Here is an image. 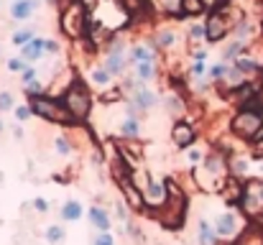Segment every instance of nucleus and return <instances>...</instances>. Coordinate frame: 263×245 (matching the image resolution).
I'll use <instances>...</instances> for the list:
<instances>
[{"instance_id":"22","label":"nucleus","mask_w":263,"mask_h":245,"mask_svg":"<svg viewBox=\"0 0 263 245\" xmlns=\"http://www.w3.org/2000/svg\"><path fill=\"white\" fill-rule=\"evenodd\" d=\"M246 77H253V74H258V69H261V64L256 62V59H251V56H240V59H235L233 62Z\"/></svg>"},{"instance_id":"7","label":"nucleus","mask_w":263,"mask_h":245,"mask_svg":"<svg viewBox=\"0 0 263 245\" xmlns=\"http://www.w3.org/2000/svg\"><path fill=\"white\" fill-rule=\"evenodd\" d=\"M128 102H130L138 112L148 115L154 107H159V95H156L154 89H148L146 84H138L136 89H130V92H128Z\"/></svg>"},{"instance_id":"6","label":"nucleus","mask_w":263,"mask_h":245,"mask_svg":"<svg viewBox=\"0 0 263 245\" xmlns=\"http://www.w3.org/2000/svg\"><path fill=\"white\" fill-rule=\"evenodd\" d=\"M128 64H130V59H128L125 46H123L120 41H110L107 49H105V54H102V67H105L112 77H123Z\"/></svg>"},{"instance_id":"16","label":"nucleus","mask_w":263,"mask_h":245,"mask_svg":"<svg viewBox=\"0 0 263 245\" xmlns=\"http://www.w3.org/2000/svg\"><path fill=\"white\" fill-rule=\"evenodd\" d=\"M133 77L141 84H148L156 77V62H138V64H133Z\"/></svg>"},{"instance_id":"30","label":"nucleus","mask_w":263,"mask_h":245,"mask_svg":"<svg viewBox=\"0 0 263 245\" xmlns=\"http://www.w3.org/2000/svg\"><path fill=\"white\" fill-rule=\"evenodd\" d=\"M10 110H15L13 92H0V112H10Z\"/></svg>"},{"instance_id":"20","label":"nucleus","mask_w":263,"mask_h":245,"mask_svg":"<svg viewBox=\"0 0 263 245\" xmlns=\"http://www.w3.org/2000/svg\"><path fill=\"white\" fill-rule=\"evenodd\" d=\"M164 105H166V112H172L174 118H179L184 110H186V105H184V100L176 95V92H169L166 97H164Z\"/></svg>"},{"instance_id":"39","label":"nucleus","mask_w":263,"mask_h":245,"mask_svg":"<svg viewBox=\"0 0 263 245\" xmlns=\"http://www.w3.org/2000/svg\"><path fill=\"white\" fill-rule=\"evenodd\" d=\"M233 171L235 174H246L248 171V159H235L233 161Z\"/></svg>"},{"instance_id":"45","label":"nucleus","mask_w":263,"mask_h":245,"mask_svg":"<svg viewBox=\"0 0 263 245\" xmlns=\"http://www.w3.org/2000/svg\"><path fill=\"white\" fill-rule=\"evenodd\" d=\"M67 3H72V0H67Z\"/></svg>"},{"instance_id":"18","label":"nucleus","mask_w":263,"mask_h":245,"mask_svg":"<svg viewBox=\"0 0 263 245\" xmlns=\"http://www.w3.org/2000/svg\"><path fill=\"white\" fill-rule=\"evenodd\" d=\"M82 215H85V210H82V204H80L77 199H69V202L62 204V220H67V222H80Z\"/></svg>"},{"instance_id":"24","label":"nucleus","mask_w":263,"mask_h":245,"mask_svg":"<svg viewBox=\"0 0 263 245\" xmlns=\"http://www.w3.org/2000/svg\"><path fill=\"white\" fill-rule=\"evenodd\" d=\"M176 41V33L172 31V28H164V31H159L156 33V41H154V46L156 49H172Z\"/></svg>"},{"instance_id":"31","label":"nucleus","mask_w":263,"mask_h":245,"mask_svg":"<svg viewBox=\"0 0 263 245\" xmlns=\"http://www.w3.org/2000/svg\"><path fill=\"white\" fill-rule=\"evenodd\" d=\"M210 69H207V64H204V59H194L192 64H189V74L192 77H204Z\"/></svg>"},{"instance_id":"21","label":"nucleus","mask_w":263,"mask_h":245,"mask_svg":"<svg viewBox=\"0 0 263 245\" xmlns=\"http://www.w3.org/2000/svg\"><path fill=\"white\" fill-rule=\"evenodd\" d=\"M243 51H246V41H240V39H235V41H230L228 46H225V51H222V59L228 62H235V59H240L243 56Z\"/></svg>"},{"instance_id":"32","label":"nucleus","mask_w":263,"mask_h":245,"mask_svg":"<svg viewBox=\"0 0 263 245\" xmlns=\"http://www.w3.org/2000/svg\"><path fill=\"white\" fill-rule=\"evenodd\" d=\"M54 146H57V154H59V156H69V154H72V143H69L64 136H57Z\"/></svg>"},{"instance_id":"43","label":"nucleus","mask_w":263,"mask_h":245,"mask_svg":"<svg viewBox=\"0 0 263 245\" xmlns=\"http://www.w3.org/2000/svg\"><path fill=\"white\" fill-rule=\"evenodd\" d=\"M186 159H189L192 163H199L202 161V154H199V151H189V154H186Z\"/></svg>"},{"instance_id":"9","label":"nucleus","mask_w":263,"mask_h":245,"mask_svg":"<svg viewBox=\"0 0 263 245\" xmlns=\"http://www.w3.org/2000/svg\"><path fill=\"white\" fill-rule=\"evenodd\" d=\"M215 228H217V235L220 238H235V233L240 230V220H238L235 212H222L217 217Z\"/></svg>"},{"instance_id":"1","label":"nucleus","mask_w":263,"mask_h":245,"mask_svg":"<svg viewBox=\"0 0 263 245\" xmlns=\"http://www.w3.org/2000/svg\"><path fill=\"white\" fill-rule=\"evenodd\" d=\"M28 105H31L33 115H39V118L46 120V123H54V125H72V128L80 125L77 118L67 110L64 102H57V100H51V97H46V95L28 97Z\"/></svg>"},{"instance_id":"14","label":"nucleus","mask_w":263,"mask_h":245,"mask_svg":"<svg viewBox=\"0 0 263 245\" xmlns=\"http://www.w3.org/2000/svg\"><path fill=\"white\" fill-rule=\"evenodd\" d=\"M197 238H199V245H217V240H220L217 228L210 225L207 220H199V225H197Z\"/></svg>"},{"instance_id":"3","label":"nucleus","mask_w":263,"mask_h":245,"mask_svg":"<svg viewBox=\"0 0 263 245\" xmlns=\"http://www.w3.org/2000/svg\"><path fill=\"white\" fill-rule=\"evenodd\" d=\"M233 28H235L233 8L217 3V5L212 8V13L207 15V21H204V41H207V44H220Z\"/></svg>"},{"instance_id":"5","label":"nucleus","mask_w":263,"mask_h":245,"mask_svg":"<svg viewBox=\"0 0 263 245\" xmlns=\"http://www.w3.org/2000/svg\"><path fill=\"white\" fill-rule=\"evenodd\" d=\"M230 130L235 133V136H240V138H256L258 133L263 130V120L258 112H253V110H240L233 120H230Z\"/></svg>"},{"instance_id":"38","label":"nucleus","mask_w":263,"mask_h":245,"mask_svg":"<svg viewBox=\"0 0 263 245\" xmlns=\"http://www.w3.org/2000/svg\"><path fill=\"white\" fill-rule=\"evenodd\" d=\"M156 5H161V8H164V10H169V13L179 10V0H156Z\"/></svg>"},{"instance_id":"25","label":"nucleus","mask_w":263,"mask_h":245,"mask_svg":"<svg viewBox=\"0 0 263 245\" xmlns=\"http://www.w3.org/2000/svg\"><path fill=\"white\" fill-rule=\"evenodd\" d=\"M36 39V33H33V28H21V31H15L13 33V44L21 49V46H26L28 41H33Z\"/></svg>"},{"instance_id":"2","label":"nucleus","mask_w":263,"mask_h":245,"mask_svg":"<svg viewBox=\"0 0 263 245\" xmlns=\"http://www.w3.org/2000/svg\"><path fill=\"white\" fill-rule=\"evenodd\" d=\"M59 26H62V33L72 41H80L85 39L89 31V21H87V5L80 3V0H72L62 8V18H59Z\"/></svg>"},{"instance_id":"17","label":"nucleus","mask_w":263,"mask_h":245,"mask_svg":"<svg viewBox=\"0 0 263 245\" xmlns=\"http://www.w3.org/2000/svg\"><path fill=\"white\" fill-rule=\"evenodd\" d=\"M207 10V0H179V13L184 18H194L202 15Z\"/></svg>"},{"instance_id":"28","label":"nucleus","mask_w":263,"mask_h":245,"mask_svg":"<svg viewBox=\"0 0 263 245\" xmlns=\"http://www.w3.org/2000/svg\"><path fill=\"white\" fill-rule=\"evenodd\" d=\"M46 240L51 245H59L64 240V228H62V225H51V228L46 230Z\"/></svg>"},{"instance_id":"26","label":"nucleus","mask_w":263,"mask_h":245,"mask_svg":"<svg viewBox=\"0 0 263 245\" xmlns=\"http://www.w3.org/2000/svg\"><path fill=\"white\" fill-rule=\"evenodd\" d=\"M204 171H207V174H220V171H222V161H220L217 154L204 156Z\"/></svg>"},{"instance_id":"11","label":"nucleus","mask_w":263,"mask_h":245,"mask_svg":"<svg viewBox=\"0 0 263 245\" xmlns=\"http://www.w3.org/2000/svg\"><path fill=\"white\" fill-rule=\"evenodd\" d=\"M44 51H46V39H33V41H28L26 46H21V54L18 56H23L28 64H33V62H39L41 56H44Z\"/></svg>"},{"instance_id":"8","label":"nucleus","mask_w":263,"mask_h":245,"mask_svg":"<svg viewBox=\"0 0 263 245\" xmlns=\"http://www.w3.org/2000/svg\"><path fill=\"white\" fill-rule=\"evenodd\" d=\"M194 141H197V128L186 118H179L174 123V128H172V143H174L176 148L186 151Z\"/></svg>"},{"instance_id":"12","label":"nucleus","mask_w":263,"mask_h":245,"mask_svg":"<svg viewBox=\"0 0 263 245\" xmlns=\"http://www.w3.org/2000/svg\"><path fill=\"white\" fill-rule=\"evenodd\" d=\"M87 220L92 222V228H95L97 233H105V230H110V225H112L110 212H107V210H102V207H97V204L87 210Z\"/></svg>"},{"instance_id":"29","label":"nucleus","mask_w":263,"mask_h":245,"mask_svg":"<svg viewBox=\"0 0 263 245\" xmlns=\"http://www.w3.org/2000/svg\"><path fill=\"white\" fill-rule=\"evenodd\" d=\"M5 67H8V72H13V74H21V72L28 67V62H26L23 56H15V59H8V62H5Z\"/></svg>"},{"instance_id":"46","label":"nucleus","mask_w":263,"mask_h":245,"mask_svg":"<svg viewBox=\"0 0 263 245\" xmlns=\"http://www.w3.org/2000/svg\"><path fill=\"white\" fill-rule=\"evenodd\" d=\"M261 171H263V166H261Z\"/></svg>"},{"instance_id":"34","label":"nucleus","mask_w":263,"mask_h":245,"mask_svg":"<svg viewBox=\"0 0 263 245\" xmlns=\"http://www.w3.org/2000/svg\"><path fill=\"white\" fill-rule=\"evenodd\" d=\"M189 41H204V23H194L189 28Z\"/></svg>"},{"instance_id":"23","label":"nucleus","mask_w":263,"mask_h":245,"mask_svg":"<svg viewBox=\"0 0 263 245\" xmlns=\"http://www.w3.org/2000/svg\"><path fill=\"white\" fill-rule=\"evenodd\" d=\"M128 92H125V87H107V89H102V95H100V102H105V105H112V102H118V100H123Z\"/></svg>"},{"instance_id":"37","label":"nucleus","mask_w":263,"mask_h":245,"mask_svg":"<svg viewBox=\"0 0 263 245\" xmlns=\"http://www.w3.org/2000/svg\"><path fill=\"white\" fill-rule=\"evenodd\" d=\"M21 80H23V84H28V82L36 80V67H26V69L21 72Z\"/></svg>"},{"instance_id":"10","label":"nucleus","mask_w":263,"mask_h":245,"mask_svg":"<svg viewBox=\"0 0 263 245\" xmlns=\"http://www.w3.org/2000/svg\"><path fill=\"white\" fill-rule=\"evenodd\" d=\"M36 8H39V0H13V5H10V18H13L15 23H26V21L33 15Z\"/></svg>"},{"instance_id":"19","label":"nucleus","mask_w":263,"mask_h":245,"mask_svg":"<svg viewBox=\"0 0 263 245\" xmlns=\"http://www.w3.org/2000/svg\"><path fill=\"white\" fill-rule=\"evenodd\" d=\"M120 136L128 138V141H136L141 136V125H138V118L133 115H125V120L120 123Z\"/></svg>"},{"instance_id":"33","label":"nucleus","mask_w":263,"mask_h":245,"mask_svg":"<svg viewBox=\"0 0 263 245\" xmlns=\"http://www.w3.org/2000/svg\"><path fill=\"white\" fill-rule=\"evenodd\" d=\"M33 115V110H31V105L26 102V105H15V120L18 123H23V120H28Z\"/></svg>"},{"instance_id":"15","label":"nucleus","mask_w":263,"mask_h":245,"mask_svg":"<svg viewBox=\"0 0 263 245\" xmlns=\"http://www.w3.org/2000/svg\"><path fill=\"white\" fill-rule=\"evenodd\" d=\"M112 80H115V77H112V74H110V72H107L102 64L89 69V82H92L97 89H107V87H112Z\"/></svg>"},{"instance_id":"35","label":"nucleus","mask_w":263,"mask_h":245,"mask_svg":"<svg viewBox=\"0 0 263 245\" xmlns=\"http://www.w3.org/2000/svg\"><path fill=\"white\" fill-rule=\"evenodd\" d=\"M92 245H115V238L110 235V230H105V233H97V235H95Z\"/></svg>"},{"instance_id":"4","label":"nucleus","mask_w":263,"mask_h":245,"mask_svg":"<svg viewBox=\"0 0 263 245\" xmlns=\"http://www.w3.org/2000/svg\"><path fill=\"white\" fill-rule=\"evenodd\" d=\"M62 102H64L67 110L77 118V123L87 120L89 112H92V95H89V89L85 87V82L82 80H72V84L64 89Z\"/></svg>"},{"instance_id":"36","label":"nucleus","mask_w":263,"mask_h":245,"mask_svg":"<svg viewBox=\"0 0 263 245\" xmlns=\"http://www.w3.org/2000/svg\"><path fill=\"white\" fill-rule=\"evenodd\" d=\"M23 89H26V95L28 97H36V95H44V87H41V82H28V84H23Z\"/></svg>"},{"instance_id":"40","label":"nucleus","mask_w":263,"mask_h":245,"mask_svg":"<svg viewBox=\"0 0 263 245\" xmlns=\"http://www.w3.org/2000/svg\"><path fill=\"white\" fill-rule=\"evenodd\" d=\"M256 141V151H253V159H263V130L253 138Z\"/></svg>"},{"instance_id":"41","label":"nucleus","mask_w":263,"mask_h":245,"mask_svg":"<svg viewBox=\"0 0 263 245\" xmlns=\"http://www.w3.org/2000/svg\"><path fill=\"white\" fill-rule=\"evenodd\" d=\"M33 207H36V212H49V199L36 197V199H33Z\"/></svg>"},{"instance_id":"13","label":"nucleus","mask_w":263,"mask_h":245,"mask_svg":"<svg viewBox=\"0 0 263 245\" xmlns=\"http://www.w3.org/2000/svg\"><path fill=\"white\" fill-rule=\"evenodd\" d=\"M128 59H130V64H138V62H156V46L136 44V46L128 51Z\"/></svg>"},{"instance_id":"42","label":"nucleus","mask_w":263,"mask_h":245,"mask_svg":"<svg viewBox=\"0 0 263 245\" xmlns=\"http://www.w3.org/2000/svg\"><path fill=\"white\" fill-rule=\"evenodd\" d=\"M46 51H49V54H59V44H57L54 39H46Z\"/></svg>"},{"instance_id":"44","label":"nucleus","mask_w":263,"mask_h":245,"mask_svg":"<svg viewBox=\"0 0 263 245\" xmlns=\"http://www.w3.org/2000/svg\"><path fill=\"white\" fill-rule=\"evenodd\" d=\"M3 130H5V123H3V120H0V133H3Z\"/></svg>"},{"instance_id":"27","label":"nucleus","mask_w":263,"mask_h":245,"mask_svg":"<svg viewBox=\"0 0 263 245\" xmlns=\"http://www.w3.org/2000/svg\"><path fill=\"white\" fill-rule=\"evenodd\" d=\"M228 69H230V67H228L225 62H220V64H215V67H212V69L207 72V80H210V82H220V80H225Z\"/></svg>"}]
</instances>
